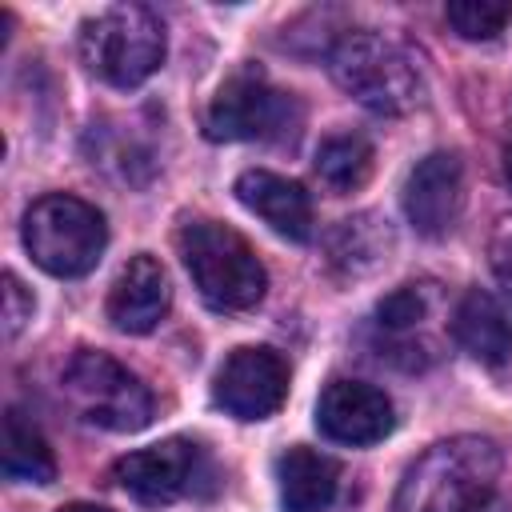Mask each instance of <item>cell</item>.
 Masks as SVG:
<instances>
[{"mask_svg":"<svg viewBox=\"0 0 512 512\" xmlns=\"http://www.w3.org/2000/svg\"><path fill=\"white\" fill-rule=\"evenodd\" d=\"M392 512H512L504 452L488 436L432 444L400 480Z\"/></svg>","mask_w":512,"mask_h":512,"instance_id":"cell-1","label":"cell"},{"mask_svg":"<svg viewBox=\"0 0 512 512\" xmlns=\"http://www.w3.org/2000/svg\"><path fill=\"white\" fill-rule=\"evenodd\" d=\"M328 72L356 104L380 116H404L424 96L416 56L380 32H344L328 48Z\"/></svg>","mask_w":512,"mask_h":512,"instance_id":"cell-2","label":"cell"},{"mask_svg":"<svg viewBox=\"0 0 512 512\" xmlns=\"http://www.w3.org/2000/svg\"><path fill=\"white\" fill-rule=\"evenodd\" d=\"M180 260L200 300L216 312H244L264 300L268 272L256 248L220 220H192L180 228Z\"/></svg>","mask_w":512,"mask_h":512,"instance_id":"cell-3","label":"cell"},{"mask_svg":"<svg viewBox=\"0 0 512 512\" xmlns=\"http://www.w3.org/2000/svg\"><path fill=\"white\" fill-rule=\"evenodd\" d=\"M164 24L144 4H116L80 28V56L88 72L112 88H136L164 64Z\"/></svg>","mask_w":512,"mask_h":512,"instance_id":"cell-4","label":"cell"},{"mask_svg":"<svg viewBox=\"0 0 512 512\" xmlns=\"http://www.w3.org/2000/svg\"><path fill=\"white\" fill-rule=\"evenodd\" d=\"M108 224L96 204L52 192L24 212V248L48 276H84L100 264Z\"/></svg>","mask_w":512,"mask_h":512,"instance_id":"cell-5","label":"cell"},{"mask_svg":"<svg viewBox=\"0 0 512 512\" xmlns=\"http://www.w3.org/2000/svg\"><path fill=\"white\" fill-rule=\"evenodd\" d=\"M60 392L84 424L104 432H140L148 428L156 408L148 384L136 372H128L108 352H92V348H80L64 364Z\"/></svg>","mask_w":512,"mask_h":512,"instance_id":"cell-6","label":"cell"},{"mask_svg":"<svg viewBox=\"0 0 512 512\" xmlns=\"http://www.w3.org/2000/svg\"><path fill=\"white\" fill-rule=\"evenodd\" d=\"M212 468L196 440L172 436L152 448H136L112 464V480L140 504H172L208 484Z\"/></svg>","mask_w":512,"mask_h":512,"instance_id":"cell-7","label":"cell"},{"mask_svg":"<svg viewBox=\"0 0 512 512\" xmlns=\"http://www.w3.org/2000/svg\"><path fill=\"white\" fill-rule=\"evenodd\" d=\"M292 120V96L276 92L260 72H244L220 84L204 112V132L212 140H276L292 132Z\"/></svg>","mask_w":512,"mask_h":512,"instance_id":"cell-8","label":"cell"},{"mask_svg":"<svg viewBox=\"0 0 512 512\" xmlns=\"http://www.w3.org/2000/svg\"><path fill=\"white\" fill-rule=\"evenodd\" d=\"M216 404L236 420H268L288 396V360L276 348H232L212 384Z\"/></svg>","mask_w":512,"mask_h":512,"instance_id":"cell-9","label":"cell"},{"mask_svg":"<svg viewBox=\"0 0 512 512\" xmlns=\"http://www.w3.org/2000/svg\"><path fill=\"white\" fill-rule=\"evenodd\" d=\"M396 424L392 400L384 388L364 380H332L316 400V428L332 444L368 448L380 444Z\"/></svg>","mask_w":512,"mask_h":512,"instance_id":"cell-10","label":"cell"},{"mask_svg":"<svg viewBox=\"0 0 512 512\" xmlns=\"http://www.w3.org/2000/svg\"><path fill=\"white\" fill-rule=\"evenodd\" d=\"M460 208H464V164H460V156H452V152L424 156L408 172V184H404L408 224L420 236L436 240V236L452 232V224L460 220Z\"/></svg>","mask_w":512,"mask_h":512,"instance_id":"cell-11","label":"cell"},{"mask_svg":"<svg viewBox=\"0 0 512 512\" xmlns=\"http://www.w3.org/2000/svg\"><path fill=\"white\" fill-rule=\"evenodd\" d=\"M236 200L256 212L276 236L284 240H312L316 232V212H312V196L304 192V184L276 176L268 168H248L236 176Z\"/></svg>","mask_w":512,"mask_h":512,"instance_id":"cell-12","label":"cell"},{"mask_svg":"<svg viewBox=\"0 0 512 512\" xmlns=\"http://www.w3.org/2000/svg\"><path fill=\"white\" fill-rule=\"evenodd\" d=\"M168 304H172V288L156 256H132L108 288V320L128 336L152 332L164 320Z\"/></svg>","mask_w":512,"mask_h":512,"instance_id":"cell-13","label":"cell"},{"mask_svg":"<svg viewBox=\"0 0 512 512\" xmlns=\"http://www.w3.org/2000/svg\"><path fill=\"white\" fill-rule=\"evenodd\" d=\"M452 336L472 360H480L488 368H500L512 356V320L492 292L468 288L460 296V304L452 312Z\"/></svg>","mask_w":512,"mask_h":512,"instance_id":"cell-14","label":"cell"},{"mask_svg":"<svg viewBox=\"0 0 512 512\" xmlns=\"http://www.w3.org/2000/svg\"><path fill=\"white\" fill-rule=\"evenodd\" d=\"M276 480H280V508L284 512H328L336 492H340V468L332 456L316 448H288L276 460Z\"/></svg>","mask_w":512,"mask_h":512,"instance_id":"cell-15","label":"cell"},{"mask_svg":"<svg viewBox=\"0 0 512 512\" xmlns=\"http://www.w3.org/2000/svg\"><path fill=\"white\" fill-rule=\"evenodd\" d=\"M388 252H392V228H388V220H380L372 212L340 220L328 236V260L344 276H364V272L380 268L388 260Z\"/></svg>","mask_w":512,"mask_h":512,"instance_id":"cell-16","label":"cell"},{"mask_svg":"<svg viewBox=\"0 0 512 512\" xmlns=\"http://www.w3.org/2000/svg\"><path fill=\"white\" fill-rule=\"evenodd\" d=\"M4 476L20 480V484H52L56 480V456H52L44 432L20 408H8V416H4Z\"/></svg>","mask_w":512,"mask_h":512,"instance_id":"cell-17","label":"cell"},{"mask_svg":"<svg viewBox=\"0 0 512 512\" xmlns=\"http://www.w3.org/2000/svg\"><path fill=\"white\" fill-rule=\"evenodd\" d=\"M372 164H376V152L364 136H328L316 148V176L336 196L364 188L372 176Z\"/></svg>","mask_w":512,"mask_h":512,"instance_id":"cell-18","label":"cell"},{"mask_svg":"<svg viewBox=\"0 0 512 512\" xmlns=\"http://www.w3.org/2000/svg\"><path fill=\"white\" fill-rule=\"evenodd\" d=\"M444 16L456 28V36H464V40H496L512 20V4H504V0H456L444 8Z\"/></svg>","mask_w":512,"mask_h":512,"instance_id":"cell-19","label":"cell"},{"mask_svg":"<svg viewBox=\"0 0 512 512\" xmlns=\"http://www.w3.org/2000/svg\"><path fill=\"white\" fill-rule=\"evenodd\" d=\"M424 316H428V296H424V288H416V284H404V288H392L380 304H376V324L388 332V336H408V332H416L420 324H424Z\"/></svg>","mask_w":512,"mask_h":512,"instance_id":"cell-20","label":"cell"},{"mask_svg":"<svg viewBox=\"0 0 512 512\" xmlns=\"http://www.w3.org/2000/svg\"><path fill=\"white\" fill-rule=\"evenodd\" d=\"M32 308H36V300L20 284V276L16 272H4V336L8 340L20 336V328L32 320Z\"/></svg>","mask_w":512,"mask_h":512,"instance_id":"cell-21","label":"cell"},{"mask_svg":"<svg viewBox=\"0 0 512 512\" xmlns=\"http://www.w3.org/2000/svg\"><path fill=\"white\" fill-rule=\"evenodd\" d=\"M492 272H496V284L504 288V296L512 300V220L492 240Z\"/></svg>","mask_w":512,"mask_h":512,"instance_id":"cell-22","label":"cell"},{"mask_svg":"<svg viewBox=\"0 0 512 512\" xmlns=\"http://www.w3.org/2000/svg\"><path fill=\"white\" fill-rule=\"evenodd\" d=\"M60 512H112V508H104V504H84V500H76V504H64Z\"/></svg>","mask_w":512,"mask_h":512,"instance_id":"cell-23","label":"cell"},{"mask_svg":"<svg viewBox=\"0 0 512 512\" xmlns=\"http://www.w3.org/2000/svg\"><path fill=\"white\" fill-rule=\"evenodd\" d=\"M504 180H508V188H512V144L504 148Z\"/></svg>","mask_w":512,"mask_h":512,"instance_id":"cell-24","label":"cell"}]
</instances>
